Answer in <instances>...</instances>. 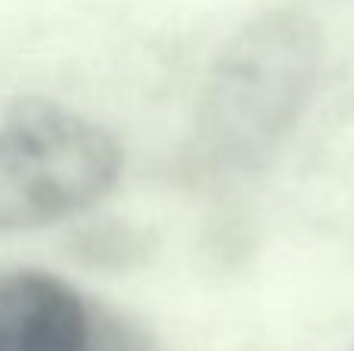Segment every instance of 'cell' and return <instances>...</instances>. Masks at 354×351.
Segmentation results:
<instances>
[{
  "instance_id": "3957f363",
  "label": "cell",
  "mask_w": 354,
  "mask_h": 351,
  "mask_svg": "<svg viewBox=\"0 0 354 351\" xmlns=\"http://www.w3.org/2000/svg\"><path fill=\"white\" fill-rule=\"evenodd\" d=\"M97 317L44 271L0 274V351H93Z\"/></svg>"
},
{
  "instance_id": "7a4b0ae2",
  "label": "cell",
  "mask_w": 354,
  "mask_h": 351,
  "mask_svg": "<svg viewBox=\"0 0 354 351\" xmlns=\"http://www.w3.org/2000/svg\"><path fill=\"white\" fill-rule=\"evenodd\" d=\"M118 174L122 149L109 131L53 99H19L0 118V234L91 209Z\"/></svg>"
},
{
  "instance_id": "6da1fadb",
  "label": "cell",
  "mask_w": 354,
  "mask_h": 351,
  "mask_svg": "<svg viewBox=\"0 0 354 351\" xmlns=\"http://www.w3.org/2000/svg\"><path fill=\"white\" fill-rule=\"evenodd\" d=\"M324 62V35L305 10H268L221 50L202 99V137L221 162L258 168L301 118Z\"/></svg>"
}]
</instances>
